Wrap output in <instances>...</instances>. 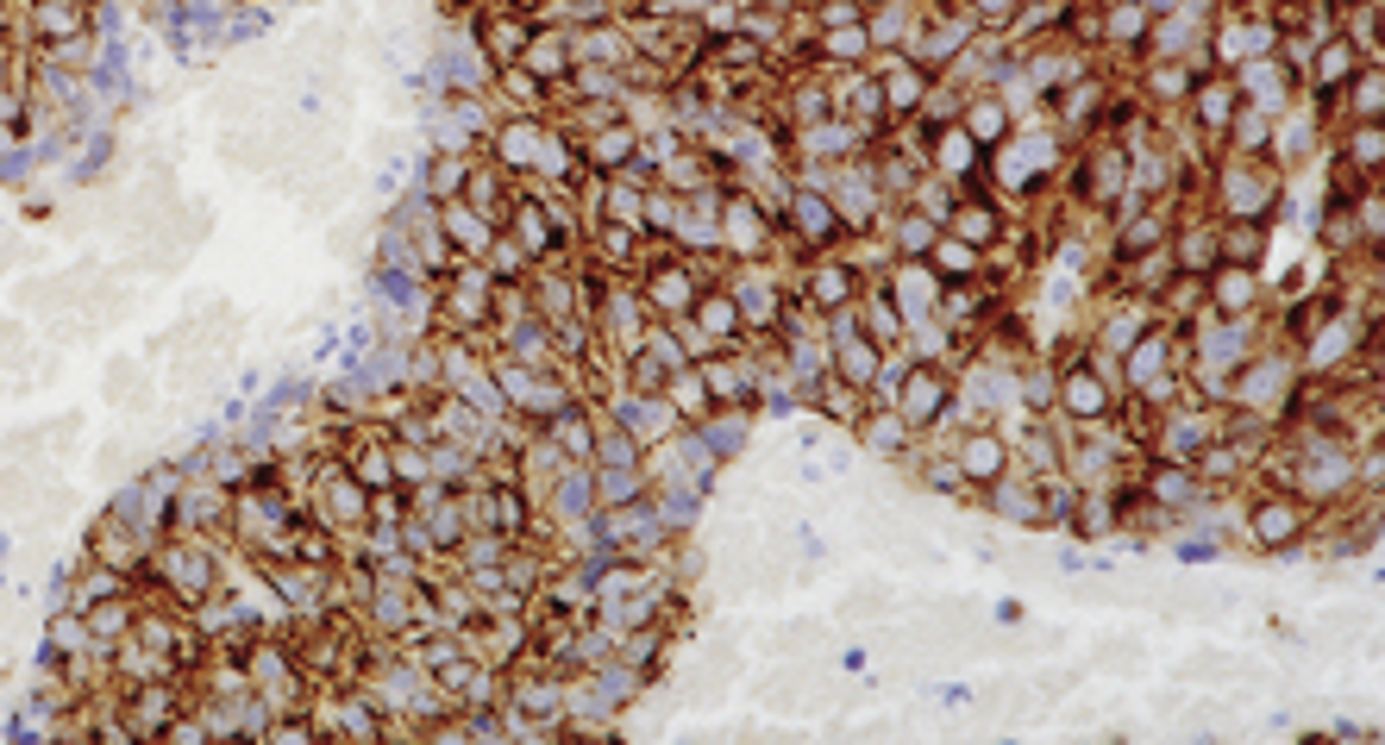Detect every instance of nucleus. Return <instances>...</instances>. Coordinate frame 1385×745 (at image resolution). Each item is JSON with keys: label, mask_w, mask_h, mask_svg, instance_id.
<instances>
[{"label": "nucleus", "mask_w": 1385, "mask_h": 745, "mask_svg": "<svg viewBox=\"0 0 1385 745\" xmlns=\"http://www.w3.org/2000/svg\"><path fill=\"white\" fill-rule=\"evenodd\" d=\"M1065 414H1079V420H1098V414H1110V389H1103V376L1098 370H1079V376H1065Z\"/></svg>", "instance_id": "obj_3"}, {"label": "nucleus", "mask_w": 1385, "mask_h": 745, "mask_svg": "<svg viewBox=\"0 0 1385 745\" xmlns=\"http://www.w3.org/2000/svg\"><path fill=\"white\" fill-rule=\"evenodd\" d=\"M1015 0H978V19H1010Z\"/></svg>", "instance_id": "obj_4"}, {"label": "nucleus", "mask_w": 1385, "mask_h": 745, "mask_svg": "<svg viewBox=\"0 0 1385 745\" xmlns=\"http://www.w3.org/2000/svg\"><path fill=\"white\" fill-rule=\"evenodd\" d=\"M1247 532H1254V539H1261L1266 551H1285L1297 539V532H1304V508H1297L1292 496H1273L1266 501V508H1254V520H1247Z\"/></svg>", "instance_id": "obj_1"}, {"label": "nucleus", "mask_w": 1385, "mask_h": 745, "mask_svg": "<svg viewBox=\"0 0 1385 745\" xmlns=\"http://www.w3.org/2000/svg\"><path fill=\"white\" fill-rule=\"evenodd\" d=\"M953 470H959V477H972V482H991V477H1003V470H1010V451H1003L991 432H972V439H966V451L953 458Z\"/></svg>", "instance_id": "obj_2"}]
</instances>
